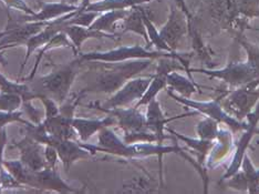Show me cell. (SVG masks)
<instances>
[{"instance_id":"cell-4","label":"cell","mask_w":259,"mask_h":194,"mask_svg":"<svg viewBox=\"0 0 259 194\" xmlns=\"http://www.w3.org/2000/svg\"><path fill=\"white\" fill-rule=\"evenodd\" d=\"M101 112L114 117L116 126L123 131V141L126 144L140 142H157L156 137L146 127V118L140 108L125 107L101 109Z\"/></svg>"},{"instance_id":"cell-41","label":"cell","mask_w":259,"mask_h":194,"mask_svg":"<svg viewBox=\"0 0 259 194\" xmlns=\"http://www.w3.org/2000/svg\"><path fill=\"white\" fill-rule=\"evenodd\" d=\"M0 186H2L3 191L7 189H19V187H25L16 180L13 174L6 170L5 167H3L2 170H0Z\"/></svg>"},{"instance_id":"cell-8","label":"cell","mask_w":259,"mask_h":194,"mask_svg":"<svg viewBox=\"0 0 259 194\" xmlns=\"http://www.w3.org/2000/svg\"><path fill=\"white\" fill-rule=\"evenodd\" d=\"M152 75L149 77H135L128 80L126 84L123 85L119 90L112 93V96L104 101L100 102H91L87 104L89 109H114V108H125L133 102H138L143 97L148 87L152 81Z\"/></svg>"},{"instance_id":"cell-12","label":"cell","mask_w":259,"mask_h":194,"mask_svg":"<svg viewBox=\"0 0 259 194\" xmlns=\"http://www.w3.org/2000/svg\"><path fill=\"white\" fill-rule=\"evenodd\" d=\"M178 70H184L185 71V68L183 67V64L180 62L178 58H174V57L158 58L156 71L154 74H153L151 84L148 87V89H146L143 97L141 98L137 103H135L134 107L135 108L143 107V105H146L149 102H151L152 100L156 99V96L158 93L167 87V81H166L167 74L173 71H178Z\"/></svg>"},{"instance_id":"cell-34","label":"cell","mask_w":259,"mask_h":194,"mask_svg":"<svg viewBox=\"0 0 259 194\" xmlns=\"http://www.w3.org/2000/svg\"><path fill=\"white\" fill-rule=\"evenodd\" d=\"M23 104V99L19 95L15 93L0 92V111L15 112L20 110Z\"/></svg>"},{"instance_id":"cell-24","label":"cell","mask_w":259,"mask_h":194,"mask_svg":"<svg viewBox=\"0 0 259 194\" xmlns=\"http://www.w3.org/2000/svg\"><path fill=\"white\" fill-rule=\"evenodd\" d=\"M128 10L130 9L110 10L105 11V13H101L97 17V19L93 21V23L89 28L107 33H117V23L125 18L126 15L128 14Z\"/></svg>"},{"instance_id":"cell-36","label":"cell","mask_w":259,"mask_h":194,"mask_svg":"<svg viewBox=\"0 0 259 194\" xmlns=\"http://www.w3.org/2000/svg\"><path fill=\"white\" fill-rule=\"evenodd\" d=\"M99 13H93V11H87L79 9L78 13H76L71 19L67 21V26L69 25H75V26H81V27H90L93 21L97 19L99 16Z\"/></svg>"},{"instance_id":"cell-11","label":"cell","mask_w":259,"mask_h":194,"mask_svg":"<svg viewBox=\"0 0 259 194\" xmlns=\"http://www.w3.org/2000/svg\"><path fill=\"white\" fill-rule=\"evenodd\" d=\"M25 186L40 191H49L56 193H81L75 186L69 184L59 174L57 169L45 168L39 171H29L25 181Z\"/></svg>"},{"instance_id":"cell-30","label":"cell","mask_w":259,"mask_h":194,"mask_svg":"<svg viewBox=\"0 0 259 194\" xmlns=\"http://www.w3.org/2000/svg\"><path fill=\"white\" fill-rule=\"evenodd\" d=\"M245 30H238L233 33L235 40L243 47L244 50L247 54V62L249 63V66L252 68V70L256 72L259 78V46L252 44L251 41L246 38L244 34Z\"/></svg>"},{"instance_id":"cell-6","label":"cell","mask_w":259,"mask_h":194,"mask_svg":"<svg viewBox=\"0 0 259 194\" xmlns=\"http://www.w3.org/2000/svg\"><path fill=\"white\" fill-rule=\"evenodd\" d=\"M221 103L226 112L238 120H244L259 101V79L234 90L221 92Z\"/></svg>"},{"instance_id":"cell-17","label":"cell","mask_w":259,"mask_h":194,"mask_svg":"<svg viewBox=\"0 0 259 194\" xmlns=\"http://www.w3.org/2000/svg\"><path fill=\"white\" fill-rule=\"evenodd\" d=\"M40 9L39 11H34L33 15H25L21 16L18 19L19 21H41L48 22L55 19L60 18L62 16H66L72 11L79 9L80 6L72 5L70 3L59 2V3H39Z\"/></svg>"},{"instance_id":"cell-20","label":"cell","mask_w":259,"mask_h":194,"mask_svg":"<svg viewBox=\"0 0 259 194\" xmlns=\"http://www.w3.org/2000/svg\"><path fill=\"white\" fill-rule=\"evenodd\" d=\"M112 126H116V121L114 117L110 114L102 119H88L81 117H74L72 119V127L81 142H88L94 134Z\"/></svg>"},{"instance_id":"cell-28","label":"cell","mask_w":259,"mask_h":194,"mask_svg":"<svg viewBox=\"0 0 259 194\" xmlns=\"http://www.w3.org/2000/svg\"><path fill=\"white\" fill-rule=\"evenodd\" d=\"M62 47H66V48H71L73 50V46L71 44V41L69 40L68 36L64 31H60L59 33H57L56 36L52 38L48 44H47L45 47H42V48L39 50L38 55H37V59H36V61H34V64H33V68L31 70L30 74H29V77L27 78V80L31 81L34 78V74H36L41 61H42V58H44L45 54H47V52L50 51V50L62 48Z\"/></svg>"},{"instance_id":"cell-47","label":"cell","mask_w":259,"mask_h":194,"mask_svg":"<svg viewBox=\"0 0 259 194\" xmlns=\"http://www.w3.org/2000/svg\"><path fill=\"white\" fill-rule=\"evenodd\" d=\"M61 2H64V3H70V0H61Z\"/></svg>"},{"instance_id":"cell-40","label":"cell","mask_w":259,"mask_h":194,"mask_svg":"<svg viewBox=\"0 0 259 194\" xmlns=\"http://www.w3.org/2000/svg\"><path fill=\"white\" fill-rule=\"evenodd\" d=\"M36 99H39L45 107L44 119H49V118L55 117L60 112V104L55 101L52 98L45 95H36Z\"/></svg>"},{"instance_id":"cell-22","label":"cell","mask_w":259,"mask_h":194,"mask_svg":"<svg viewBox=\"0 0 259 194\" xmlns=\"http://www.w3.org/2000/svg\"><path fill=\"white\" fill-rule=\"evenodd\" d=\"M166 131L169 132L170 134H173L175 138H178L179 140L183 141V142L187 146H190V148L194 152H196V154H197L196 161H197V163L204 170H206L205 169L206 159H207L211 148H213V145L215 144V140H204V139H199V138L198 139H193V138H190V137H186V136H184V134H182L180 132H176V131L172 130V129H169V128H166ZM206 171H207V170H206Z\"/></svg>"},{"instance_id":"cell-14","label":"cell","mask_w":259,"mask_h":194,"mask_svg":"<svg viewBox=\"0 0 259 194\" xmlns=\"http://www.w3.org/2000/svg\"><path fill=\"white\" fill-rule=\"evenodd\" d=\"M190 22L192 21L187 19L183 11L180 10L175 5L170 6L168 18L158 31L172 51L178 50L182 39L188 33Z\"/></svg>"},{"instance_id":"cell-35","label":"cell","mask_w":259,"mask_h":194,"mask_svg":"<svg viewBox=\"0 0 259 194\" xmlns=\"http://www.w3.org/2000/svg\"><path fill=\"white\" fill-rule=\"evenodd\" d=\"M239 14L244 19L249 20L259 17V0H234Z\"/></svg>"},{"instance_id":"cell-7","label":"cell","mask_w":259,"mask_h":194,"mask_svg":"<svg viewBox=\"0 0 259 194\" xmlns=\"http://www.w3.org/2000/svg\"><path fill=\"white\" fill-rule=\"evenodd\" d=\"M166 92L176 102L183 104L185 107L192 108L197 111L198 113H203L206 117H209L219 123H223V125H225L226 127L231 129L233 133L243 132L246 129V121L236 119V118L233 117L232 114L226 112L225 109L223 108V105L221 103V96H219L214 100H211V101H195V100H192L190 98H184L176 95V93L170 89H167Z\"/></svg>"},{"instance_id":"cell-19","label":"cell","mask_w":259,"mask_h":194,"mask_svg":"<svg viewBox=\"0 0 259 194\" xmlns=\"http://www.w3.org/2000/svg\"><path fill=\"white\" fill-rule=\"evenodd\" d=\"M63 31L66 32L69 40L71 41L73 46V51L75 56L81 52V47L83 45L87 40L89 39H103L107 38L113 41L120 40L121 33H107L102 31L94 30L89 27H81V26H75V25H69L63 29Z\"/></svg>"},{"instance_id":"cell-13","label":"cell","mask_w":259,"mask_h":194,"mask_svg":"<svg viewBox=\"0 0 259 194\" xmlns=\"http://www.w3.org/2000/svg\"><path fill=\"white\" fill-rule=\"evenodd\" d=\"M246 129L243 131V134L239 138V140L235 144V154L233 157V160L229 164L225 174L222 176L221 181L226 180L231 178L233 174L236 173L240 170L241 162H243V159L246 154L247 149L249 148V144L251 142L252 138L255 137L258 131V123H259V101L256 104L254 110L246 115Z\"/></svg>"},{"instance_id":"cell-32","label":"cell","mask_w":259,"mask_h":194,"mask_svg":"<svg viewBox=\"0 0 259 194\" xmlns=\"http://www.w3.org/2000/svg\"><path fill=\"white\" fill-rule=\"evenodd\" d=\"M240 168L246 176L247 183H248V192L247 193H259V169L255 168L254 164L251 163L249 157L247 154H245Z\"/></svg>"},{"instance_id":"cell-44","label":"cell","mask_w":259,"mask_h":194,"mask_svg":"<svg viewBox=\"0 0 259 194\" xmlns=\"http://www.w3.org/2000/svg\"><path fill=\"white\" fill-rule=\"evenodd\" d=\"M8 145V134L6 128L2 129L0 130V170L4 167V153H5V149L7 148Z\"/></svg>"},{"instance_id":"cell-23","label":"cell","mask_w":259,"mask_h":194,"mask_svg":"<svg viewBox=\"0 0 259 194\" xmlns=\"http://www.w3.org/2000/svg\"><path fill=\"white\" fill-rule=\"evenodd\" d=\"M142 9L143 8L141 7V6H135V7L128 10V14L126 15L125 18L122 20L121 34L124 32L137 33L145 40L146 45H148L146 47L149 48L150 40H149V36H148V31H146V28L144 25Z\"/></svg>"},{"instance_id":"cell-31","label":"cell","mask_w":259,"mask_h":194,"mask_svg":"<svg viewBox=\"0 0 259 194\" xmlns=\"http://www.w3.org/2000/svg\"><path fill=\"white\" fill-rule=\"evenodd\" d=\"M142 16H143V20H144V25L146 28V31H148V36L150 40V46H154L155 49L158 51H166V52H175L172 51V49L169 48L165 41L163 40L161 37L160 31L157 30L154 23H153L151 17L149 15L148 11H146L144 8L142 9Z\"/></svg>"},{"instance_id":"cell-2","label":"cell","mask_w":259,"mask_h":194,"mask_svg":"<svg viewBox=\"0 0 259 194\" xmlns=\"http://www.w3.org/2000/svg\"><path fill=\"white\" fill-rule=\"evenodd\" d=\"M152 59H135L123 62L109 63L98 74L96 82L83 91H97L112 95L126 84L128 80L135 78L138 74L143 72L153 64Z\"/></svg>"},{"instance_id":"cell-26","label":"cell","mask_w":259,"mask_h":194,"mask_svg":"<svg viewBox=\"0 0 259 194\" xmlns=\"http://www.w3.org/2000/svg\"><path fill=\"white\" fill-rule=\"evenodd\" d=\"M149 2L151 0H98V2L89 3L84 10L101 14L110 10L131 9L135 6H141Z\"/></svg>"},{"instance_id":"cell-9","label":"cell","mask_w":259,"mask_h":194,"mask_svg":"<svg viewBox=\"0 0 259 194\" xmlns=\"http://www.w3.org/2000/svg\"><path fill=\"white\" fill-rule=\"evenodd\" d=\"M190 72L202 73L210 78L222 80L232 88H239L249 82L259 79L247 61H232L222 69H190Z\"/></svg>"},{"instance_id":"cell-1","label":"cell","mask_w":259,"mask_h":194,"mask_svg":"<svg viewBox=\"0 0 259 194\" xmlns=\"http://www.w3.org/2000/svg\"><path fill=\"white\" fill-rule=\"evenodd\" d=\"M81 63L80 59L76 57L73 60L57 67L51 72L40 75L34 79L32 91L36 95L48 96L61 105L69 98Z\"/></svg>"},{"instance_id":"cell-43","label":"cell","mask_w":259,"mask_h":194,"mask_svg":"<svg viewBox=\"0 0 259 194\" xmlns=\"http://www.w3.org/2000/svg\"><path fill=\"white\" fill-rule=\"evenodd\" d=\"M45 159L47 162V166L51 169H57V166L60 159H59L58 152L54 146H51L49 144H45Z\"/></svg>"},{"instance_id":"cell-37","label":"cell","mask_w":259,"mask_h":194,"mask_svg":"<svg viewBox=\"0 0 259 194\" xmlns=\"http://www.w3.org/2000/svg\"><path fill=\"white\" fill-rule=\"evenodd\" d=\"M221 182H224V184L228 187H231L233 190H236L238 192H246V193L248 192V183H247L246 176L241 170L233 174L231 178L223 180Z\"/></svg>"},{"instance_id":"cell-45","label":"cell","mask_w":259,"mask_h":194,"mask_svg":"<svg viewBox=\"0 0 259 194\" xmlns=\"http://www.w3.org/2000/svg\"><path fill=\"white\" fill-rule=\"evenodd\" d=\"M176 7H178L180 10L183 11L185 16L187 17V19L190 21H193V15L191 13V10L188 9V6L186 4V0H173Z\"/></svg>"},{"instance_id":"cell-16","label":"cell","mask_w":259,"mask_h":194,"mask_svg":"<svg viewBox=\"0 0 259 194\" xmlns=\"http://www.w3.org/2000/svg\"><path fill=\"white\" fill-rule=\"evenodd\" d=\"M146 107H148L146 108V113H145L146 127H148L149 130L156 137L157 143H163L164 140L170 138L169 136H166L165 134L167 123L179 120V119H183L185 117H193V115L198 114L197 111H192V112H188V113L166 118L163 112L161 104L158 102L157 99L152 100L151 102L146 104Z\"/></svg>"},{"instance_id":"cell-5","label":"cell","mask_w":259,"mask_h":194,"mask_svg":"<svg viewBox=\"0 0 259 194\" xmlns=\"http://www.w3.org/2000/svg\"><path fill=\"white\" fill-rule=\"evenodd\" d=\"M201 11L208 16L215 28L227 30L232 34L249 28L234 0H203Z\"/></svg>"},{"instance_id":"cell-15","label":"cell","mask_w":259,"mask_h":194,"mask_svg":"<svg viewBox=\"0 0 259 194\" xmlns=\"http://www.w3.org/2000/svg\"><path fill=\"white\" fill-rule=\"evenodd\" d=\"M10 148L19 151V160L31 171H39L45 168H49L45 159V144L38 142L27 134H23L20 140L11 143Z\"/></svg>"},{"instance_id":"cell-3","label":"cell","mask_w":259,"mask_h":194,"mask_svg":"<svg viewBox=\"0 0 259 194\" xmlns=\"http://www.w3.org/2000/svg\"><path fill=\"white\" fill-rule=\"evenodd\" d=\"M22 132L23 134H27V136L31 137L40 143L54 146L58 152L59 159L62 162L67 173L74 162L79 160H89V159L94 158V154L83 148L81 142H78L76 140H67L51 137L42 130L39 123L34 125V123L30 122L28 125H25V129H23Z\"/></svg>"},{"instance_id":"cell-38","label":"cell","mask_w":259,"mask_h":194,"mask_svg":"<svg viewBox=\"0 0 259 194\" xmlns=\"http://www.w3.org/2000/svg\"><path fill=\"white\" fill-rule=\"evenodd\" d=\"M154 187H152L151 181L145 180V178H138L134 179L131 182H128L124 186H123L122 192H128V193H146V192H153Z\"/></svg>"},{"instance_id":"cell-10","label":"cell","mask_w":259,"mask_h":194,"mask_svg":"<svg viewBox=\"0 0 259 194\" xmlns=\"http://www.w3.org/2000/svg\"><path fill=\"white\" fill-rule=\"evenodd\" d=\"M8 23L0 32V51L25 46L27 41L48 25L41 21H19L8 15Z\"/></svg>"},{"instance_id":"cell-25","label":"cell","mask_w":259,"mask_h":194,"mask_svg":"<svg viewBox=\"0 0 259 194\" xmlns=\"http://www.w3.org/2000/svg\"><path fill=\"white\" fill-rule=\"evenodd\" d=\"M166 81L168 89L184 98H191V96L197 92L202 93V91L199 90V86L196 85L195 81L184 77V75H182L176 71L168 73Z\"/></svg>"},{"instance_id":"cell-39","label":"cell","mask_w":259,"mask_h":194,"mask_svg":"<svg viewBox=\"0 0 259 194\" xmlns=\"http://www.w3.org/2000/svg\"><path fill=\"white\" fill-rule=\"evenodd\" d=\"M23 111L18 110L15 111V112H7V111H0V130L6 128V126L10 125V123L14 122H19L22 125H28L30 121L23 119Z\"/></svg>"},{"instance_id":"cell-42","label":"cell","mask_w":259,"mask_h":194,"mask_svg":"<svg viewBox=\"0 0 259 194\" xmlns=\"http://www.w3.org/2000/svg\"><path fill=\"white\" fill-rule=\"evenodd\" d=\"M5 7L7 9H15V10H19L25 13L26 15H33L34 10H32L29 5L26 3V0H0Z\"/></svg>"},{"instance_id":"cell-46","label":"cell","mask_w":259,"mask_h":194,"mask_svg":"<svg viewBox=\"0 0 259 194\" xmlns=\"http://www.w3.org/2000/svg\"><path fill=\"white\" fill-rule=\"evenodd\" d=\"M89 3H90V0H83V2H81L80 8H81L82 10H84V9H85V7H87V6L89 5Z\"/></svg>"},{"instance_id":"cell-48","label":"cell","mask_w":259,"mask_h":194,"mask_svg":"<svg viewBox=\"0 0 259 194\" xmlns=\"http://www.w3.org/2000/svg\"><path fill=\"white\" fill-rule=\"evenodd\" d=\"M257 134H259V129H258V131H257Z\"/></svg>"},{"instance_id":"cell-29","label":"cell","mask_w":259,"mask_h":194,"mask_svg":"<svg viewBox=\"0 0 259 194\" xmlns=\"http://www.w3.org/2000/svg\"><path fill=\"white\" fill-rule=\"evenodd\" d=\"M0 92L19 95L23 99V103L31 102L36 99V93L32 91L30 86L10 80L2 72H0Z\"/></svg>"},{"instance_id":"cell-18","label":"cell","mask_w":259,"mask_h":194,"mask_svg":"<svg viewBox=\"0 0 259 194\" xmlns=\"http://www.w3.org/2000/svg\"><path fill=\"white\" fill-rule=\"evenodd\" d=\"M75 115L64 113L62 111L59 114L44 119L39 125L42 130L51 137L67 140H75L76 133L72 127V119Z\"/></svg>"},{"instance_id":"cell-33","label":"cell","mask_w":259,"mask_h":194,"mask_svg":"<svg viewBox=\"0 0 259 194\" xmlns=\"http://www.w3.org/2000/svg\"><path fill=\"white\" fill-rule=\"evenodd\" d=\"M220 123L216 120L211 119L209 117H206L197 123L196 126V134L199 139L204 140H216L220 132Z\"/></svg>"},{"instance_id":"cell-27","label":"cell","mask_w":259,"mask_h":194,"mask_svg":"<svg viewBox=\"0 0 259 194\" xmlns=\"http://www.w3.org/2000/svg\"><path fill=\"white\" fill-rule=\"evenodd\" d=\"M188 33H190V37L192 40V46L194 52L197 55V57L201 59V60L206 64H208V67L210 69H213L214 67V61H213V56L214 52L211 51V49L207 45H205L204 40L199 33V30L197 28L193 26V22L188 23ZM208 68V69H209Z\"/></svg>"},{"instance_id":"cell-21","label":"cell","mask_w":259,"mask_h":194,"mask_svg":"<svg viewBox=\"0 0 259 194\" xmlns=\"http://www.w3.org/2000/svg\"><path fill=\"white\" fill-rule=\"evenodd\" d=\"M233 149V136L232 132L228 130H224V129H220L219 136H217L215 140V144L211 148L209 154L206 159L205 162V169L211 170L216 168L219 164L223 162L229 152Z\"/></svg>"}]
</instances>
